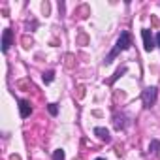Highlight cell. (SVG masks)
I'll use <instances>...</instances> for the list:
<instances>
[{"label":"cell","mask_w":160,"mask_h":160,"mask_svg":"<svg viewBox=\"0 0 160 160\" xmlns=\"http://www.w3.org/2000/svg\"><path fill=\"white\" fill-rule=\"evenodd\" d=\"M141 100H143V106H145V108H151V106L154 104V100H156V87L145 89L143 94H141Z\"/></svg>","instance_id":"cell-2"},{"label":"cell","mask_w":160,"mask_h":160,"mask_svg":"<svg viewBox=\"0 0 160 160\" xmlns=\"http://www.w3.org/2000/svg\"><path fill=\"white\" fill-rule=\"evenodd\" d=\"M77 42H79V45H87V42H89V38H87V34H79V38H77Z\"/></svg>","instance_id":"cell-11"},{"label":"cell","mask_w":160,"mask_h":160,"mask_svg":"<svg viewBox=\"0 0 160 160\" xmlns=\"http://www.w3.org/2000/svg\"><path fill=\"white\" fill-rule=\"evenodd\" d=\"M141 38H143V47H145V51H152V49H154V40H152L149 28H143V30H141Z\"/></svg>","instance_id":"cell-3"},{"label":"cell","mask_w":160,"mask_h":160,"mask_svg":"<svg viewBox=\"0 0 160 160\" xmlns=\"http://www.w3.org/2000/svg\"><path fill=\"white\" fill-rule=\"evenodd\" d=\"M130 45H132V38H130V32H126V30H124V32L121 34V38L117 40V45H115V49L111 51V55L108 57V60H106V62L109 64V62H111V60H113V58H115L119 53H121V51H126Z\"/></svg>","instance_id":"cell-1"},{"label":"cell","mask_w":160,"mask_h":160,"mask_svg":"<svg viewBox=\"0 0 160 160\" xmlns=\"http://www.w3.org/2000/svg\"><path fill=\"white\" fill-rule=\"evenodd\" d=\"M124 72H126V68H121V70H119V72H117V73H115V75H113V77H111V83H113V81H115V79H117V77H119V75H121V73H124Z\"/></svg>","instance_id":"cell-16"},{"label":"cell","mask_w":160,"mask_h":160,"mask_svg":"<svg viewBox=\"0 0 160 160\" xmlns=\"http://www.w3.org/2000/svg\"><path fill=\"white\" fill-rule=\"evenodd\" d=\"M75 91H77L75 94H77V98H79V100L85 96V87H83V85H77V89H75Z\"/></svg>","instance_id":"cell-10"},{"label":"cell","mask_w":160,"mask_h":160,"mask_svg":"<svg viewBox=\"0 0 160 160\" xmlns=\"http://www.w3.org/2000/svg\"><path fill=\"white\" fill-rule=\"evenodd\" d=\"M96 160H104V158H96Z\"/></svg>","instance_id":"cell-21"},{"label":"cell","mask_w":160,"mask_h":160,"mask_svg":"<svg viewBox=\"0 0 160 160\" xmlns=\"http://www.w3.org/2000/svg\"><path fill=\"white\" fill-rule=\"evenodd\" d=\"M10 160H21V156H19V154H12Z\"/></svg>","instance_id":"cell-18"},{"label":"cell","mask_w":160,"mask_h":160,"mask_svg":"<svg viewBox=\"0 0 160 160\" xmlns=\"http://www.w3.org/2000/svg\"><path fill=\"white\" fill-rule=\"evenodd\" d=\"M156 43H158V45H160V32H158V34H156Z\"/></svg>","instance_id":"cell-20"},{"label":"cell","mask_w":160,"mask_h":160,"mask_svg":"<svg viewBox=\"0 0 160 160\" xmlns=\"http://www.w3.org/2000/svg\"><path fill=\"white\" fill-rule=\"evenodd\" d=\"M79 15H81V17H87V15H89V8H87V6H81V8H79Z\"/></svg>","instance_id":"cell-13"},{"label":"cell","mask_w":160,"mask_h":160,"mask_svg":"<svg viewBox=\"0 0 160 160\" xmlns=\"http://www.w3.org/2000/svg\"><path fill=\"white\" fill-rule=\"evenodd\" d=\"M10 45H12V30L6 28V30H4V36H2V51L6 53V51L10 49Z\"/></svg>","instance_id":"cell-4"},{"label":"cell","mask_w":160,"mask_h":160,"mask_svg":"<svg viewBox=\"0 0 160 160\" xmlns=\"http://www.w3.org/2000/svg\"><path fill=\"white\" fill-rule=\"evenodd\" d=\"M53 79H55V72H45V73H43V81H45V83H51Z\"/></svg>","instance_id":"cell-9"},{"label":"cell","mask_w":160,"mask_h":160,"mask_svg":"<svg viewBox=\"0 0 160 160\" xmlns=\"http://www.w3.org/2000/svg\"><path fill=\"white\" fill-rule=\"evenodd\" d=\"M42 8H43V13H45V15H47V13H49V4H47V2H45V4H43V6H42Z\"/></svg>","instance_id":"cell-17"},{"label":"cell","mask_w":160,"mask_h":160,"mask_svg":"<svg viewBox=\"0 0 160 160\" xmlns=\"http://www.w3.org/2000/svg\"><path fill=\"white\" fill-rule=\"evenodd\" d=\"M53 160H64V151L62 149H57L53 152Z\"/></svg>","instance_id":"cell-8"},{"label":"cell","mask_w":160,"mask_h":160,"mask_svg":"<svg viewBox=\"0 0 160 160\" xmlns=\"http://www.w3.org/2000/svg\"><path fill=\"white\" fill-rule=\"evenodd\" d=\"M72 60H73V55H66V62H64L66 68H73V62Z\"/></svg>","instance_id":"cell-12"},{"label":"cell","mask_w":160,"mask_h":160,"mask_svg":"<svg viewBox=\"0 0 160 160\" xmlns=\"http://www.w3.org/2000/svg\"><path fill=\"white\" fill-rule=\"evenodd\" d=\"M19 111H21V117L27 119V117L32 113V108H30V104H28L27 100H21V102H19Z\"/></svg>","instance_id":"cell-5"},{"label":"cell","mask_w":160,"mask_h":160,"mask_svg":"<svg viewBox=\"0 0 160 160\" xmlns=\"http://www.w3.org/2000/svg\"><path fill=\"white\" fill-rule=\"evenodd\" d=\"M158 25H160V23H158V19H156V17H152V27H158Z\"/></svg>","instance_id":"cell-19"},{"label":"cell","mask_w":160,"mask_h":160,"mask_svg":"<svg viewBox=\"0 0 160 160\" xmlns=\"http://www.w3.org/2000/svg\"><path fill=\"white\" fill-rule=\"evenodd\" d=\"M149 151H152L154 154H158V152H160V141L152 139V141H151V145H149Z\"/></svg>","instance_id":"cell-7"},{"label":"cell","mask_w":160,"mask_h":160,"mask_svg":"<svg viewBox=\"0 0 160 160\" xmlns=\"http://www.w3.org/2000/svg\"><path fill=\"white\" fill-rule=\"evenodd\" d=\"M23 45H25V47H30V45H32V38L23 36Z\"/></svg>","instance_id":"cell-14"},{"label":"cell","mask_w":160,"mask_h":160,"mask_svg":"<svg viewBox=\"0 0 160 160\" xmlns=\"http://www.w3.org/2000/svg\"><path fill=\"white\" fill-rule=\"evenodd\" d=\"M94 134L102 139V141H106V143H109L111 141V136H109V132L106 130V128H102V126H98V128H94Z\"/></svg>","instance_id":"cell-6"},{"label":"cell","mask_w":160,"mask_h":160,"mask_svg":"<svg viewBox=\"0 0 160 160\" xmlns=\"http://www.w3.org/2000/svg\"><path fill=\"white\" fill-rule=\"evenodd\" d=\"M49 113H51V115H57V113H58V109H57L55 104H49Z\"/></svg>","instance_id":"cell-15"}]
</instances>
